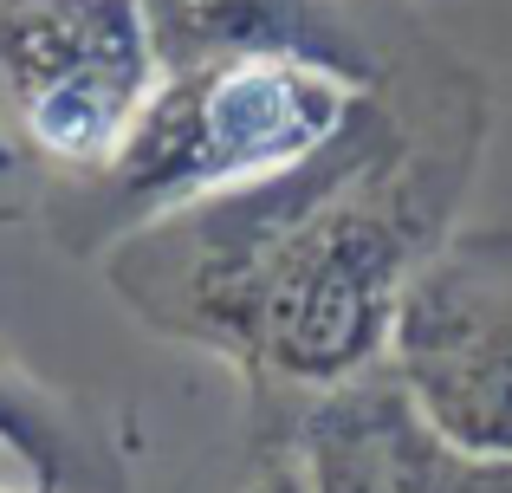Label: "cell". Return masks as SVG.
I'll return each mask as SVG.
<instances>
[{
	"instance_id": "cell-1",
	"label": "cell",
	"mask_w": 512,
	"mask_h": 493,
	"mask_svg": "<svg viewBox=\"0 0 512 493\" xmlns=\"http://www.w3.org/2000/svg\"><path fill=\"white\" fill-rule=\"evenodd\" d=\"M415 266L422 195L409 137L363 98L312 163L143 221L111 279L150 325L208 344L247 377L338 390L389 351Z\"/></svg>"
},
{
	"instance_id": "cell-2",
	"label": "cell",
	"mask_w": 512,
	"mask_h": 493,
	"mask_svg": "<svg viewBox=\"0 0 512 493\" xmlns=\"http://www.w3.org/2000/svg\"><path fill=\"white\" fill-rule=\"evenodd\" d=\"M363 85L305 59H221L163 72L130 137L98 169L117 215L163 221L175 208L273 182L344 137Z\"/></svg>"
},
{
	"instance_id": "cell-3",
	"label": "cell",
	"mask_w": 512,
	"mask_h": 493,
	"mask_svg": "<svg viewBox=\"0 0 512 493\" xmlns=\"http://www.w3.org/2000/svg\"><path fill=\"white\" fill-rule=\"evenodd\" d=\"M409 422L461 468H512V234L415 266L389 331Z\"/></svg>"
},
{
	"instance_id": "cell-4",
	"label": "cell",
	"mask_w": 512,
	"mask_h": 493,
	"mask_svg": "<svg viewBox=\"0 0 512 493\" xmlns=\"http://www.w3.org/2000/svg\"><path fill=\"white\" fill-rule=\"evenodd\" d=\"M163 85L143 0H0V104L33 156L98 176Z\"/></svg>"
},
{
	"instance_id": "cell-5",
	"label": "cell",
	"mask_w": 512,
	"mask_h": 493,
	"mask_svg": "<svg viewBox=\"0 0 512 493\" xmlns=\"http://www.w3.org/2000/svg\"><path fill=\"white\" fill-rule=\"evenodd\" d=\"M156 26L163 72L221 59H305L370 91L376 65L350 39L331 0H143Z\"/></svg>"
},
{
	"instance_id": "cell-6",
	"label": "cell",
	"mask_w": 512,
	"mask_h": 493,
	"mask_svg": "<svg viewBox=\"0 0 512 493\" xmlns=\"http://www.w3.org/2000/svg\"><path fill=\"white\" fill-rule=\"evenodd\" d=\"M0 448H7V455L33 474V487H46V493L98 487V455H91L78 416L46 383L13 370L7 357H0Z\"/></svg>"
},
{
	"instance_id": "cell-7",
	"label": "cell",
	"mask_w": 512,
	"mask_h": 493,
	"mask_svg": "<svg viewBox=\"0 0 512 493\" xmlns=\"http://www.w3.org/2000/svg\"><path fill=\"white\" fill-rule=\"evenodd\" d=\"M247 493H318V474L305 461H266L247 481Z\"/></svg>"
},
{
	"instance_id": "cell-8",
	"label": "cell",
	"mask_w": 512,
	"mask_h": 493,
	"mask_svg": "<svg viewBox=\"0 0 512 493\" xmlns=\"http://www.w3.org/2000/svg\"><path fill=\"white\" fill-rule=\"evenodd\" d=\"M13 176H20V150H13V137L0 130V182H13Z\"/></svg>"
},
{
	"instance_id": "cell-9",
	"label": "cell",
	"mask_w": 512,
	"mask_h": 493,
	"mask_svg": "<svg viewBox=\"0 0 512 493\" xmlns=\"http://www.w3.org/2000/svg\"><path fill=\"white\" fill-rule=\"evenodd\" d=\"M0 493H7V487H0ZM33 493H46V487H33Z\"/></svg>"
}]
</instances>
